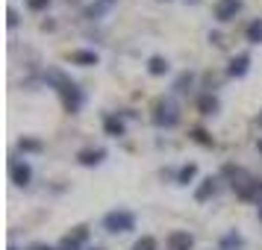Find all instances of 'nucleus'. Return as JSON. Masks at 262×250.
I'll list each match as a JSON object with an SVG mask.
<instances>
[{"mask_svg":"<svg viewBox=\"0 0 262 250\" xmlns=\"http://www.w3.org/2000/svg\"><path fill=\"white\" fill-rule=\"evenodd\" d=\"M103 130H106V135H112V139L127 135V127H124V121H121L118 115H106V118H103Z\"/></svg>","mask_w":262,"mask_h":250,"instance_id":"obj_13","label":"nucleus"},{"mask_svg":"<svg viewBox=\"0 0 262 250\" xmlns=\"http://www.w3.org/2000/svg\"><path fill=\"white\" fill-rule=\"evenodd\" d=\"M92 250H100V247H92Z\"/></svg>","mask_w":262,"mask_h":250,"instance_id":"obj_31","label":"nucleus"},{"mask_svg":"<svg viewBox=\"0 0 262 250\" xmlns=\"http://www.w3.org/2000/svg\"><path fill=\"white\" fill-rule=\"evenodd\" d=\"M248 71H250V53H236V56L230 59V65H227V74L236 77V80H242Z\"/></svg>","mask_w":262,"mask_h":250,"instance_id":"obj_9","label":"nucleus"},{"mask_svg":"<svg viewBox=\"0 0 262 250\" xmlns=\"http://www.w3.org/2000/svg\"><path fill=\"white\" fill-rule=\"evenodd\" d=\"M50 6V0H27V9L30 12H45Z\"/></svg>","mask_w":262,"mask_h":250,"instance_id":"obj_23","label":"nucleus"},{"mask_svg":"<svg viewBox=\"0 0 262 250\" xmlns=\"http://www.w3.org/2000/svg\"><path fill=\"white\" fill-rule=\"evenodd\" d=\"M9 250H15V247H9Z\"/></svg>","mask_w":262,"mask_h":250,"instance_id":"obj_32","label":"nucleus"},{"mask_svg":"<svg viewBox=\"0 0 262 250\" xmlns=\"http://www.w3.org/2000/svg\"><path fill=\"white\" fill-rule=\"evenodd\" d=\"M191 142L203 144V147H215V139L206 130H201V127H198V130H191Z\"/></svg>","mask_w":262,"mask_h":250,"instance_id":"obj_19","label":"nucleus"},{"mask_svg":"<svg viewBox=\"0 0 262 250\" xmlns=\"http://www.w3.org/2000/svg\"><path fill=\"white\" fill-rule=\"evenodd\" d=\"M194 247V236L189 230H174L168 236V250H191Z\"/></svg>","mask_w":262,"mask_h":250,"instance_id":"obj_8","label":"nucleus"},{"mask_svg":"<svg viewBox=\"0 0 262 250\" xmlns=\"http://www.w3.org/2000/svg\"><path fill=\"white\" fill-rule=\"evenodd\" d=\"M256 147H259V153H262V139H259V144H256Z\"/></svg>","mask_w":262,"mask_h":250,"instance_id":"obj_28","label":"nucleus"},{"mask_svg":"<svg viewBox=\"0 0 262 250\" xmlns=\"http://www.w3.org/2000/svg\"><path fill=\"white\" fill-rule=\"evenodd\" d=\"M259 221H262V203H259Z\"/></svg>","mask_w":262,"mask_h":250,"instance_id":"obj_29","label":"nucleus"},{"mask_svg":"<svg viewBox=\"0 0 262 250\" xmlns=\"http://www.w3.org/2000/svg\"><path fill=\"white\" fill-rule=\"evenodd\" d=\"M171 71V65H168L165 56H150L147 59V74H154V77H165Z\"/></svg>","mask_w":262,"mask_h":250,"instance_id":"obj_15","label":"nucleus"},{"mask_svg":"<svg viewBox=\"0 0 262 250\" xmlns=\"http://www.w3.org/2000/svg\"><path fill=\"white\" fill-rule=\"evenodd\" d=\"M215 191H218V179H215V177H206V179H201V186H198V191H194V200H198V203H206V200L215 194Z\"/></svg>","mask_w":262,"mask_h":250,"instance_id":"obj_12","label":"nucleus"},{"mask_svg":"<svg viewBox=\"0 0 262 250\" xmlns=\"http://www.w3.org/2000/svg\"><path fill=\"white\" fill-rule=\"evenodd\" d=\"M68 62H71V65L92 68V65H97V62H100V56H97L95 50H71V53H68Z\"/></svg>","mask_w":262,"mask_h":250,"instance_id":"obj_11","label":"nucleus"},{"mask_svg":"<svg viewBox=\"0 0 262 250\" xmlns=\"http://www.w3.org/2000/svg\"><path fill=\"white\" fill-rule=\"evenodd\" d=\"M194 177H198V165H194V162H189V165H183L177 171V183H180V186H189Z\"/></svg>","mask_w":262,"mask_h":250,"instance_id":"obj_17","label":"nucleus"},{"mask_svg":"<svg viewBox=\"0 0 262 250\" xmlns=\"http://www.w3.org/2000/svg\"><path fill=\"white\" fill-rule=\"evenodd\" d=\"M27 250H59V247H50V244H45V241H33Z\"/></svg>","mask_w":262,"mask_h":250,"instance_id":"obj_25","label":"nucleus"},{"mask_svg":"<svg viewBox=\"0 0 262 250\" xmlns=\"http://www.w3.org/2000/svg\"><path fill=\"white\" fill-rule=\"evenodd\" d=\"M198 109H201V115H218L221 100H218L215 95H201L198 97Z\"/></svg>","mask_w":262,"mask_h":250,"instance_id":"obj_14","label":"nucleus"},{"mask_svg":"<svg viewBox=\"0 0 262 250\" xmlns=\"http://www.w3.org/2000/svg\"><path fill=\"white\" fill-rule=\"evenodd\" d=\"M103 3H115V0H103Z\"/></svg>","mask_w":262,"mask_h":250,"instance_id":"obj_30","label":"nucleus"},{"mask_svg":"<svg viewBox=\"0 0 262 250\" xmlns=\"http://www.w3.org/2000/svg\"><path fill=\"white\" fill-rule=\"evenodd\" d=\"M103 159H106V150H103V147H85V150H80V153H77V162H80V165H85V168L100 165Z\"/></svg>","mask_w":262,"mask_h":250,"instance_id":"obj_10","label":"nucleus"},{"mask_svg":"<svg viewBox=\"0 0 262 250\" xmlns=\"http://www.w3.org/2000/svg\"><path fill=\"white\" fill-rule=\"evenodd\" d=\"M256 124H259V127H262V112H259V118H256Z\"/></svg>","mask_w":262,"mask_h":250,"instance_id":"obj_26","label":"nucleus"},{"mask_svg":"<svg viewBox=\"0 0 262 250\" xmlns=\"http://www.w3.org/2000/svg\"><path fill=\"white\" fill-rule=\"evenodd\" d=\"M242 0H218L212 6V12H215V21H221V24H227V21H233L238 12H242Z\"/></svg>","mask_w":262,"mask_h":250,"instance_id":"obj_6","label":"nucleus"},{"mask_svg":"<svg viewBox=\"0 0 262 250\" xmlns=\"http://www.w3.org/2000/svg\"><path fill=\"white\" fill-rule=\"evenodd\" d=\"M186 3H191V6H194V3H201V0H186Z\"/></svg>","mask_w":262,"mask_h":250,"instance_id":"obj_27","label":"nucleus"},{"mask_svg":"<svg viewBox=\"0 0 262 250\" xmlns=\"http://www.w3.org/2000/svg\"><path fill=\"white\" fill-rule=\"evenodd\" d=\"M6 24L18 27V12H15V9H6Z\"/></svg>","mask_w":262,"mask_h":250,"instance_id":"obj_24","label":"nucleus"},{"mask_svg":"<svg viewBox=\"0 0 262 250\" xmlns=\"http://www.w3.org/2000/svg\"><path fill=\"white\" fill-rule=\"evenodd\" d=\"M9 179H12L18 189L30 186V179H33V168H30V162H24V159H12V162H9Z\"/></svg>","mask_w":262,"mask_h":250,"instance_id":"obj_5","label":"nucleus"},{"mask_svg":"<svg viewBox=\"0 0 262 250\" xmlns=\"http://www.w3.org/2000/svg\"><path fill=\"white\" fill-rule=\"evenodd\" d=\"M89 241V226L85 224H80V226H74L68 236L62 238V244H59V250H80Z\"/></svg>","mask_w":262,"mask_h":250,"instance_id":"obj_7","label":"nucleus"},{"mask_svg":"<svg viewBox=\"0 0 262 250\" xmlns=\"http://www.w3.org/2000/svg\"><path fill=\"white\" fill-rule=\"evenodd\" d=\"M224 174L230 177V186H233V191H236L238 200L262 203V179L259 177H253L250 171H245V168H233V165H227Z\"/></svg>","mask_w":262,"mask_h":250,"instance_id":"obj_2","label":"nucleus"},{"mask_svg":"<svg viewBox=\"0 0 262 250\" xmlns=\"http://www.w3.org/2000/svg\"><path fill=\"white\" fill-rule=\"evenodd\" d=\"M45 83H48L50 88H56V95H59V100H62V109H65L68 115H77V112L83 109V103H85L83 88L74 83L65 71H59V68H48V71H45Z\"/></svg>","mask_w":262,"mask_h":250,"instance_id":"obj_1","label":"nucleus"},{"mask_svg":"<svg viewBox=\"0 0 262 250\" xmlns=\"http://www.w3.org/2000/svg\"><path fill=\"white\" fill-rule=\"evenodd\" d=\"M133 250H156V238L154 236H142L136 244H133Z\"/></svg>","mask_w":262,"mask_h":250,"instance_id":"obj_21","label":"nucleus"},{"mask_svg":"<svg viewBox=\"0 0 262 250\" xmlns=\"http://www.w3.org/2000/svg\"><path fill=\"white\" fill-rule=\"evenodd\" d=\"M103 226H106V233H130V230H136V215L127 209H112L103 218Z\"/></svg>","mask_w":262,"mask_h":250,"instance_id":"obj_4","label":"nucleus"},{"mask_svg":"<svg viewBox=\"0 0 262 250\" xmlns=\"http://www.w3.org/2000/svg\"><path fill=\"white\" fill-rule=\"evenodd\" d=\"M18 147H21L24 153H41V150H45V142H38V139H30V135H24V139L18 142Z\"/></svg>","mask_w":262,"mask_h":250,"instance_id":"obj_18","label":"nucleus"},{"mask_svg":"<svg viewBox=\"0 0 262 250\" xmlns=\"http://www.w3.org/2000/svg\"><path fill=\"white\" fill-rule=\"evenodd\" d=\"M154 124L156 127H162V130H171V127H177L180 124V106L174 97H159L154 103Z\"/></svg>","mask_w":262,"mask_h":250,"instance_id":"obj_3","label":"nucleus"},{"mask_svg":"<svg viewBox=\"0 0 262 250\" xmlns=\"http://www.w3.org/2000/svg\"><path fill=\"white\" fill-rule=\"evenodd\" d=\"M189 85H191V74H180L177 83H174V92H177V95H183V92H189Z\"/></svg>","mask_w":262,"mask_h":250,"instance_id":"obj_22","label":"nucleus"},{"mask_svg":"<svg viewBox=\"0 0 262 250\" xmlns=\"http://www.w3.org/2000/svg\"><path fill=\"white\" fill-rule=\"evenodd\" d=\"M245 36H248L250 44H262V18H256V21H250L248 30H245Z\"/></svg>","mask_w":262,"mask_h":250,"instance_id":"obj_16","label":"nucleus"},{"mask_svg":"<svg viewBox=\"0 0 262 250\" xmlns=\"http://www.w3.org/2000/svg\"><path fill=\"white\" fill-rule=\"evenodd\" d=\"M242 244H245V241H242V236H238V233H227L224 238H221V247L224 250H233V247H242Z\"/></svg>","mask_w":262,"mask_h":250,"instance_id":"obj_20","label":"nucleus"}]
</instances>
